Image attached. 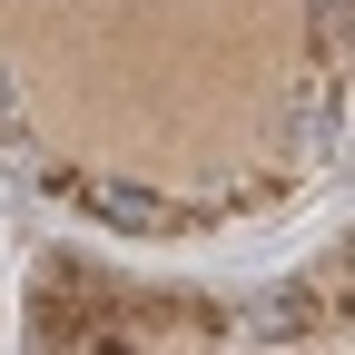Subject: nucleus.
Wrapping results in <instances>:
<instances>
[{"label":"nucleus","instance_id":"1","mask_svg":"<svg viewBox=\"0 0 355 355\" xmlns=\"http://www.w3.org/2000/svg\"><path fill=\"white\" fill-rule=\"evenodd\" d=\"M40 306H30V336L40 345H109V306H119V286L99 277V266H79V257H40Z\"/></svg>","mask_w":355,"mask_h":355},{"label":"nucleus","instance_id":"4","mask_svg":"<svg viewBox=\"0 0 355 355\" xmlns=\"http://www.w3.org/2000/svg\"><path fill=\"white\" fill-rule=\"evenodd\" d=\"M0 139H10V148L30 139V109H20V89H10V79H0Z\"/></svg>","mask_w":355,"mask_h":355},{"label":"nucleus","instance_id":"2","mask_svg":"<svg viewBox=\"0 0 355 355\" xmlns=\"http://www.w3.org/2000/svg\"><path fill=\"white\" fill-rule=\"evenodd\" d=\"M50 198L89 207L99 227H128V237H188V227H207V217H217V207H168V198H148V188L89 178V168H50Z\"/></svg>","mask_w":355,"mask_h":355},{"label":"nucleus","instance_id":"3","mask_svg":"<svg viewBox=\"0 0 355 355\" xmlns=\"http://www.w3.org/2000/svg\"><path fill=\"white\" fill-rule=\"evenodd\" d=\"M217 336H227V316L217 306H188V296H158V306L119 296L109 306V345H217Z\"/></svg>","mask_w":355,"mask_h":355}]
</instances>
